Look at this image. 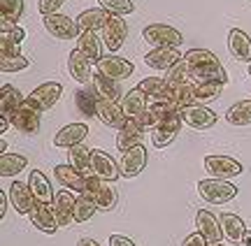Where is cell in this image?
I'll return each instance as SVG.
<instances>
[{"instance_id": "26", "label": "cell", "mask_w": 251, "mask_h": 246, "mask_svg": "<svg viewBox=\"0 0 251 246\" xmlns=\"http://www.w3.org/2000/svg\"><path fill=\"white\" fill-rule=\"evenodd\" d=\"M28 186H30V191H33L35 202H40V204H54V198H56L54 188H51V183H49L45 172L33 170L30 177H28Z\"/></svg>"}, {"instance_id": "14", "label": "cell", "mask_w": 251, "mask_h": 246, "mask_svg": "<svg viewBox=\"0 0 251 246\" xmlns=\"http://www.w3.org/2000/svg\"><path fill=\"white\" fill-rule=\"evenodd\" d=\"M126 37H128V26H126L124 17H112L109 14L107 26L102 30V45L107 46L112 54H117L119 49L126 45Z\"/></svg>"}, {"instance_id": "3", "label": "cell", "mask_w": 251, "mask_h": 246, "mask_svg": "<svg viewBox=\"0 0 251 246\" xmlns=\"http://www.w3.org/2000/svg\"><path fill=\"white\" fill-rule=\"evenodd\" d=\"M198 195L207 204H228L237 198V186L224 179H200L198 181Z\"/></svg>"}, {"instance_id": "52", "label": "cell", "mask_w": 251, "mask_h": 246, "mask_svg": "<svg viewBox=\"0 0 251 246\" xmlns=\"http://www.w3.org/2000/svg\"><path fill=\"white\" fill-rule=\"evenodd\" d=\"M77 246H100V244L93 237H81L79 242H77Z\"/></svg>"}, {"instance_id": "37", "label": "cell", "mask_w": 251, "mask_h": 246, "mask_svg": "<svg viewBox=\"0 0 251 246\" xmlns=\"http://www.w3.org/2000/svg\"><path fill=\"white\" fill-rule=\"evenodd\" d=\"M28 167V158L21 154H0V177H17Z\"/></svg>"}, {"instance_id": "20", "label": "cell", "mask_w": 251, "mask_h": 246, "mask_svg": "<svg viewBox=\"0 0 251 246\" xmlns=\"http://www.w3.org/2000/svg\"><path fill=\"white\" fill-rule=\"evenodd\" d=\"M151 102H172V95H175V86L165 82V77H147L137 84Z\"/></svg>"}, {"instance_id": "35", "label": "cell", "mask_w": 251, "mask_h": 246, "mask_svg": "<svg viewBox=\"0 0 251 246\" xmlns=\"http://www.w3.org/2000/svg\"><path fill=\"white\" fill-rule=\"evenodd\" d=\"M98 93L93 86H86V89H79V91L75 93V105H77V110L84 114V116H96L98 114Z\"/></svg>"}, {"instance_id": "27", "label": "cell", "mask_w": 251, "mask_h": 246, "mask_svg": "<svg viewBox=\"0 0 251 246\" xmlns=\"http://www.w3.org/2000/svg\"><path fill=\"white\" fill-rule=\"evenodd\" d=\"M24 102H26V98L21 95V91L14 89L12 84H5V86L0 89V119L12 121L14 112H17Z\"/></svg>"}, {"instance_id": "46", "label": "cell", "mask_w": 251, "mask_h": 246, "mask_svg": "<svg viewBox=\"0 0 251 246\" xmlns=\"http://www.w3.org/2000/svg\"><path fill=\"white\" fill-rule=\"evenodd\" d=\"M21 54V45H17L14 40H9L7 35H0V58H14Z\"/></svg>"}, {"instance_id": "33", "label": "cell", "mask_w": 251, "mask_h": 246, "mask_svg": "<svg viewBox=\"0 0 251 246\" xmlns=\"http://www.w3.org/2000/svg\"><path fill=\"white\" fill-rule=\"evenodd\" d=\"M77 49L89 58L91 63H98L102 58V40L98 37V33H91V30H84L77 37Z\"/></svg>"}, {"instance_id": "8", "label": "cell", "mask_w": 251, "mask_h": 246, "mask_svg": "<svg viewBox=\"0 0 251 246\" xmlns=\"http://www.w3.org/2000/svg\"><path fill=\"white\" fill-rule=\"evenodd\" d=\"M91 172L96 174V177H100L102 181L114 183L119 177H121V167H119V163L107 151L93 149V151H91Z\"/></svg>"}, {"instance_id": "51", "label": "cell", "mask_w": 251, "mask_h": 246, "mask_svg": "<svg viewBox=\"0 0 251 246\" xmlns=\"http://www.w3.org/2000/svg\"><path fill=\"white\" fill-rule=\"evenodd\" d=\"M7 207H9V195L5 191H0V219H5Z\"/></svg>"}, {"instance_id": "56", "label": "cell", "mask_w": 251, "mask_h": 246, "mask_svg": "<svg viewBox=\"0 0 251 246\" xmlns=\"http://www.w3.org/2000/svg\"><path fill=\"white\" fill-rule=\"evenodd\" d=\"M249 74H251V65H249Z\"/></svg>"}, {"instance_id": "30", "label": "cell", "mask_w": 251, "mask_h": 246, "mask_svg": "<svg viewBox=\"0 0 251 246\" xmlns=\"http://www.w3.org/2000/svg\"><path fill=\"white\" fill-rule=\"evenodd\" d=\"M68 70H70V77L79 84H89L93 79L91 74V61L81 54L79 49H72L70 56H68Z\"/></svg>"}, {"instance_id": "39", "label": "cell", "mask_w": 251, "mask_h": 246, "mask_svg": "<svg viewBox=\"0 0 251 246\" xmlns=\"http://www.w3.org/2000/svg\"><path fill=\"white\" fill-rule=\"evenodd\" d=\"M196 102V84L188 82V84H179L175 86V95H172V107L177 112L186 110L188 105Z\"/></svg>"}, {"instance_id": "2", "label": "cell", "mask_w": 251, "mask_h": 246, "mask_svg": "<svg viewBox=\"0 0 251 246\" xmlns=\"http://www.w3.org/2000/svg\"><path fill=\"white\" fill-rule=\"evenodd\" d=\"M142 40L151 49H179L184 45L181 30L170 23H149L142 30Z\"/></svg>"}, {"instance_id": "41", "label": "cell", "mask_w": 251, "mask_h": 246, "mask_svg": "<svg viewBox=\"0 0 251 246\" xmlns=\"http://www.w3.org/2000/svg\"><path fill=\"white\" fill-rule=\"evenodd\" d=\"M98 211V204L89 195H77V204H75V223H86L93 219V214Z\"/></svg>"}, {"instance_id": "5", "label": "cell", "mask_w": 251, "mask_h": 246, "mask_svg": "<svg viewBox=\"0 0 251 246\" xmlns=\"http://www.w3.org/2000/svg\"><path fill=\"white\" fill-rule=\"evenodd\" d=\"M9 123L14 130L24 133V135H35V133H40V126H42V110L26 98V102L14 112Z\"/></svg>"}, {"instance_id": "31", "label": "cell", "mask_w": 251, "mask_h": 246, "mask_svg": "<svg viewBox=\"0 0 251 246\" xmlns=\"http://www.w3.org/2000/svg\"><path fill=\"white\" fill-rule=\"evenodd\" d=\"M109 21V14L105 12L102 7H96V9H84L79 17H77V26H79V30L84 33V30H91V33H102L105 30V26H107Z\"/></svg>"}, {"instance_id": "18", "label": "cell", "mask_w": 251, "mask_h": 246, "mask_svg": "<svg viewBox=\"0 0 251 246\" xmlns=\"http://www.w3.org/2000/svg\"><path fill=\"white\" fill-rule=\"evenodd\" d=\"M119 105H121V110L126 112L128 119H140L144 112L149 110V95H147L140 86H135V89L124 93V98H121Z\"/></svg>"}, {"instance_id": "28", "label": "cell", "mask_w": 251, "mask_h": 246, "mask_svg": "<svg viewBox=\"0 0 251 246\" xmlns=\"http://www.w3.org/2000/svg\"><path fill=\"white\" fill-rule=\"evenodd\" d=\"M54 174H56V181H58V186L68 188V191H75L77 195H81V193H84V188H86L84 174H79L75 167H72V165H56Z\"/></svg>"}, {"instance_id": "45", "label": "cell", "mask_w": 251, "mask_h": 246, "mask_svg": "<svg viewBox=\"0 0 251 246\" xmlns=\"http://www.w3.org/2000/svg\"><path fill=\"white\" fill-rule=\"evenodd\" d=\"M30 61H28L26 56H14V58H0V70L5 74H12V72H21V70H26Z\"/></svg>"}, {"instance_id": "23", "label": "cell", "mask_w": 251, "mask_h": 246, "mask_svg": "<svg viewBox=\"0 0 251 246\" xmlns=\"http://www.w3.org/2000/svg\"><path fill=\"white\" fill-rule=\"evenodd\" d=\"M102 126L112 128V130H121V128L128 123V116L126 112L121 110L119 102H109V100H98V114H96Z\"/></svg>"}, {"instance_id": "19", "label": "cell", "mask_w": 251, "mask_h": 246, "mask_svg": "<svg viewBox=\"0 0 251 246\" xmlns=\"http://www.w3.org/2000/svg\"><path fill=\"white\" fill-rule=\"evenodd\" d=\"M75 204H77V198L75 193L63 188V191L56 193L54 198V211H56V219H58V225L61 228H68L75 223Z\"/></svg>"}, {"instance_id": "25", "label": "cell", "mask_w": 251, "mask_h": 246, "mask_svg": "<svg viewBox=\"0 0 251 246\" xmlns=\"http://www.w3.org/2000/svg\"><path fill=\"white\" fill-rule=\"evenodd\" d=\"M219 221H221V232H224V237L230 242V244H240L242 246L244 242V235L249 232L247 230V223H244L237 214H221L219 216Z\"/></svg>"}, {"instance_id": "53", "label": "cell", "mask_w": 251, "mask_h": 246, "mask_svg": "<svg viewBox=\"0 0 251 246\" xmlns=\"http://www.w3.org/2000/svg\"><path fill=\"white\" fill-rule=\"evenodd\" d=\"M242 246H251V230L244 235V242H242Z\"/></svg>"}, {"instance_id": "15", "label": "cell", "mask_w": 251, "mask_h": 246, "mask_svg": "<svg viewBox=\"0 0 251 246\" xmlns=\"http://www.w3.org/2000/svg\"><path fill=\"white\" fill-rule=\"evenodd\" d=\"M172 114H177V110L172 107V102H149V110L135 121H137V123L144 128V133H147V130H153V128H158L161 123H165Z\"/></svg>"}, {"instance_id": "43", "label": "cell", "mask_w": 251, "mask_h": 246, "mask_svg": "<svg viewBox=\"0 0 251 246\" xmlns=\"http://www.w3.org/2000/svg\"><path fill=\"white\" fill-rule=\"evenodd\" d=\"M24 9H26V2H24V0H0L2 19L17 23V26H19V19L24 17Z\"/></svg>"}, {"instance_id": "6", "label": "cell", "mask_w": 251, "mask_h": 246, "mask_svg": "<svg viewBox=\"0 0 251 246\" xmlns=\"http://www.w3.org/2000/svg\"><path fill=\"white\" fill-rule=\"evenodd\" d=\"M96 72L105 74V77L114 79V82H121V79H128L135 72V65H133V61H128L124 56L109 54V56H102L98 63H96Z\"/></svg>"}, {"instance_id": "1", "label": "cell", "mask_w": 251, "mask_h": 246, "mask_svg": "<svg viewBox=\"0 0 251 246\" xmlns=\"http://www.w3.org/2000/svg\"><path fill=\"white\" fill-rule=\"evenodd\" d=\"M184 58H186L188 67H191V79H196L198 84H202V82L228 84V72H226L224 63L209 49H188L186 54H184Z\"/></svg>"}, {"instance_id": "48", "label": "cell", "mask_w": 251, "mask_h": 246, "mask_svg": "<svg viewBox=\"0 0 251 246\" xmlns=\"http://www.w3.org/2000/svg\"><path fill=\"white\" fill-rule=\"evenodd\" d=\"M181 246H209V242H207L200 232H193V235H188V237L184 239V244Z\"/></svg>"}, {"instance_id": "11", "label": "cell", "mask_w": 251, "mask_h": 246, "mask_svg": "<svg viewBox=\"0 0 251 246\" xmlns=\"http://www.w3.org/2000/svg\"><path fill=\"white\" fill-rule=\"evenodd\" d=\"M9 204L14 207V211L17 214H21V216H30V211L35 209V198H33V191H30V186H28V181H12L9 183Z\"/></svg>"}, {"instance_id": "24", "label": "cell", "mask_w": 251, "mask_h": 246, "mask_svg": "<svg viewBox=\"0 0 251 246\" xmlns=\"http://www.w3.org/2000/svg\"><path fill=\"white\" fill-rule=\"evenodd\" d=\"M196 225H198V232L209 242V244H216L224 239V232H221V221L216 219L212 211L207 209H200L196 214Z\"/></svg>"}, {"instance_id": "55", "label": "cell", "mask_w": 251, "mask_h": 246, "mask_svg": "<svg viewBox=\"0 0 251 246\" xmlns=\"http://www.w3.org/2000/svg\"><path fill=\"white\" fill-rule=\"evenodd\" d=\"M209 246H224V244H221V242H216V244H209Z\"/></svg>"}, {"instance_id": "44", "label": "cell", "mask_w": 251, "mask_h": 246, "mask_svg": "<svg viewBox=\"0 0 251 246\" xmlns=\"http://www.w3.org/2000/svg\"><path fill=\"white\" fill-rule=\"evenodd\" d=\"M165 82L172 84V86H179V84H188V82H191V67H188L186 58H181L175 67H170V70H168V74H165Z\"/></svg>"}, {"instance_id": "34", "label": "cell", "mask_w": 251, "mask_h": 246, "mask_svg": "<svg viewBox=\"0 0 251 246\" xmlns=\"http://www.w3.org/2000/svg\"><path fill=\"white\" fill-rule=\"evenodd\" d=\"M91 151L93 149H89L86 144H77L72 149H68V165H72L84 177L91 174Z\"/></svg>"}, {"instance_id": "17", "label": "cell", "mask_w": 251, "mask_h": 246, "mask_svg": "<svg viewBox=\"0 0 251 246\" xmlns=\"http://www.w3.org/2000/svg\"><path fill=\"white\" fill-rule=\"evenodd\" d=\"M86 135H89L86 123H68L54 135V146L56 149H72L77 144H84Z\"/></svg>"}, {"instance_id": "54", "label": "cell", "mask_w": 251, "mask_h": 246, "mask_svg": "<svg viewBox=\"0 0 251 246\" xmlns=\"http://www.w3.org/2000/svg\"><path fill=\"white\" fill-rule=\"evenodd\" d=\"M0 154H7V142L5 139H0Z\"/></svg>"}, {"instance_id": "36", "label": "cell", "mask_w": 251, "mask_h": 246, "mask_svg": "<svg viewBox=\"0 0 251 246\" xmlns=\"http://www.w3.org/2000/svg\"><path fill=\"white\" fill-rule=\"evenodd\" d=\"M226 121L237 128L251 126V100H240L235 105H230L228 112H226Z\"/></svg>"}, {"instance_id": "38", "label": "cell", "mask_w": 251, "mask_h": 246, "mask_svg": "<svg viewBox=\"0 0 251 246\" xmlns=\"http://www.w3.org/2000/svg\"><path fill=\"white\" fill-rule=\"evenodd\" d=\"M93 200H96V204H98L100 211H114L117 209V204H119V193L109 181H102V186L98 188V193L93 195Z\"/></svg>"}, {"instance_id": "7", "label": "cell", "mask_w": 251, "mask_h": 246, "mask_svg": "<svg viewBox=\"0 0 251 246\" xmlns=\"http://www.w3.org/2000/svg\"><path fill=\"white\" fill-rule=\"evenodd\" d=\"M45 21V28L47 33L56 40H77L79 37V26H77V21L68 14H49V17H42Z\"/></svg>"}, {"instance_id": "50", "label": "cell", "mask_w": 251, "mask_h": 246, "mask_svg": "<svg viewBox=\"0 0 251 246\" xmlns=\"http://www.w3.org/2000/svg\"><path fill=\"white\" fill-rule=\"evenodd\" d=\"M7 37H9V40H14L17 45H21V42L26 40V30H24L21 26H14V30H12V33H9Z\"/></svg>"}, {"instance_id": "13", "label": "cell", "mask_w": 251, "mask_h": 246, "mask_svg": "<svg viewBox=\"0 0 251 246\" xmlns=\"http://www.w3.org/2000/svg\"><path fill=\"white\" fill-rule=\"evenodd\" d=\"M184 54H181L179 49H149L147 54H144V63L147 67H151V70H158V72H168L170 67L179 63Z\"/></svg>"}, {"instance_id": "10", "label": "cell", "mask_w": 251, "mask_h": 246, "mask_svg": "<svg viewBox=\"0 0 251 246\" xmlns=\"http://www.w3.org/2000/svg\"><path fill=\"white\" fill-rule=\"evenodd\" d=\"M147 160H149V149L144 144L133 146L130 151L121 154V160H119V167H121V177L126 179H133L137 174L144 172L147 167Z\"/></svg>"}, {"instance_id": "12", "label": "cell", "mask_w": 251, "mask_h": 246, "mask_svg": "<svg viewBox=\"0 0 251 246\" xmlns=\"http://www.w3.org/2000/svg\"><path fill=\"white\" fill-rule=\"evenodd\" d=\"M61 95H63V84L61 82H45L28 95V100L35 102L42 112H49L51 107H56V102L61 100Z\"/></svg>"}, {"instance_id": "40", "label": "cell", "mask_w": 251, "mask_h": 246, "mask_svg": "<svg viewBox=\"0 0 251 246\" xmlns=\"http://www.w3.org/2000/svg\"><path fill=\"white\" fill-rule=\"evenodd\" d=\"M226 82H202L196 84V102L198 105H207L219 98V93L224 91Z\"/></svg>"}, {"instance_id": "22", "label": "cell", "mask_w": 251, "mask_h": 246, "mask_svg": "<svg viewBox=\"0 0 251 246\" xmlns=\"http://www.w3.org/2000/svg\"><path fill=\"white\" fill-rule=\"evenodd\" d=\"M228 51L235 61L251 65V37L244 33L242 28H230L228 33Z\"/></svg>"}, {"instance_id": "16", "label": "cell", "mask_w": 251, "mask_h": 246, "mask_svg": "<svg viewBox=\"0 0 251 246\" xmlns=\"http://www.w3.org/2000/svg\"><path fill=\"white\" fill-rule=\"evenodd\" d=\"M179 130H181V116H179V112H177V114H172L165 123H161L158 128L151 130V144L156 146V149H168V146L177 139Z\"/></svg>"}, {"instance_id": "32", "label": "cell", "mask_w": 251, "mask_h": 246, "mask_svg": "<svg viewBox=\"0 0 251 246\" xmlns=\"http://www.w3.org/2000/svg\"><path fill=\"white\" fill-rule=\"evenodd\" d=\"M93 89H96L100 100H109V102H121V98H124V93H126V91H121L119 82H114V79H109V77L98 74V72L93 74Z\"/></svg>"}, {"instance_id": "21", "label": "cell", "mask_w": 251, "mask_h": 246, "mask_svg": "<svg viewBox=\"0 0 251 246\" xmlns=\"http://www.w3.org/2000/svg\"><path fill=\"white\" fill-rule=\"evenodd\" d=\"M28 219H30V223H33L40 232H45V235H54L56 230L61 228V225H58V219H56L54 204H40V202H37L35 209L30 211Z\"/></svg>"}, {"instance_id": "49", "label": "cell", "mask_w": 251, "mask_h": 246, "mask_svg": "<svg viewBox=\"0 0 251 246\" xmlns=\"http://www.w3.org/2000/svg\"><path fill=\"white\" fill-rule=\"evenodd\" d=\"M109 246H135V242L126 235H109Z\"/></svg>"}, {"instance_id": "29", "label": "cell", "mask_w": 251, "mask_h": 246, "mask_svg": "<svg viewBox=\"0 0 251 246\" xmlns=\"http://www.w3.org/2000/svg\"><path fill=\"white\" fill-rule=\"evenodd\" d=\"M142 137H144V128L135 119H128V123L119 130V135H117V149L121 154H126V151H130L133 146L142 144Z\"/></svg>"}, {"instance_id": "42", "label": "cell", "mask_w": 251, "mask_h": 246, "mask_svg": "<svg viewBox=\"0 0 251 246\" xmlns=\"http://www.w3.org/2000/svg\"><path fill=\"white\" fill-rule=\"evenodd\" d=\"M100 7L105 9L112 17H128L135 12V2L133 0H98Z\"/></svg>"}, {"instance_id": "47", "label": "cell", "mask_w": 251, "mask_h": 246, "mask_svg": "<svg viewBox=\"0 0 251 246\" xmlns=\"http://www.w3.org/2000/svg\"><path fill=\"white\" fill-rule=\"evenodd\" d=\"M65 0H37V9L42 17H49V14H58V9L63 7Z\"/></svg>"}, {"instance_id": "9", "label": "cell", "mask_w": 251, "mask_h": 246, "mask_svg": "<svg viewBox=\"0 0 251 246\" xmlns=\"http://www.w3.org/2000/svg\"><path fill=\"white\" fill-rule=\"evenodd\" d=\"M181 116V123H186L188 128H193V130H209V128L216 126V114L207 105H188L186 110L179 112Z\"/></svg>"}, {"instance_id": "4", "label": "cell", "mask_w": 251, "mask_h": 246, "mask_svg": "<svg viewBox=\"0 0 251 246\" xmlns=\"http://www.w3.org/2000/svg\"><path fill=\"white\" fill-rule=\"evenodd\" d=\"M202 167H205L209 177L212 179H224V181H230L235 177H240L244 172V167L240 160H235L230 156H205V160H202Z\"/></svg>"}]
</instances>
